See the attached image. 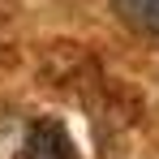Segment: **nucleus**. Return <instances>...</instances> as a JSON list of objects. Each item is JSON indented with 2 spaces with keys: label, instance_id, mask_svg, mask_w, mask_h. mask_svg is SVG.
Returning a JSON list of instances; mask_svg holds the SVG:
<instances>
[{
  "label": "nucleus",
  "instance_id": "f03ea898",
  "mask_svg": "<svg viewBox=\"0 0 159 159\" xmlns=\"http://www.w3.org/2000/svg\"><path fill=\"white\" fill-rule=\"evenodd\" d=\"M120 17L129 26L146 30V34H159V0H116Z\"/></svg>",
  "mask_w": 159,
  "mask_h": 159
},
{
  "label": "nucleus",
  "instance_id": "f257e3e1",
  "mask_svg": "<svg viewBox=\"0 0 159 159\" xmlns=\"http://www.w3.org/2000/svg\"><path fill=\"white\" fill-rule=\"evenodd\" d=\"M26 146H30V159H73L69 155V138L56 125H34Z\"/></svg>",
  "mask_w": 159,
  "mask_h": 159
}]
</instances>
